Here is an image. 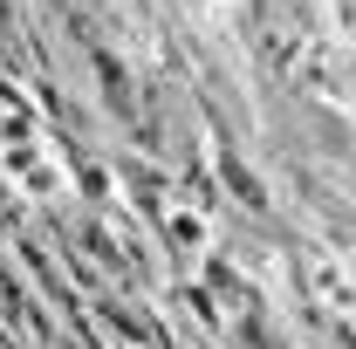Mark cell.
I'll list each match as a JSON object with an SVG mask.
<instances>
[{
  "instance_id": "cell-1",
  "label": "cell",
  "mask_w": 356,
  "mask_h": 349,
  "mask_svg": "<svg viewBox=\"0 0 356 349\" xmlns=\"http://www.w3.org/2000/svg\"><path fill=\"white\" fill-rule=\"evenodd\" d=\"M172 240L199 247V240H206V219H199V213H172Z\"/></svg>"
}]
</instances>
